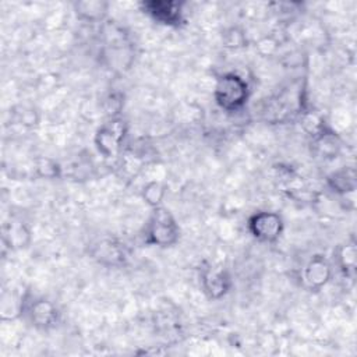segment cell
Here are the masks:
<instances>
[{
    "mask_svg": "<svg viewBox=\"0 0 357 357\" xmlns=\"http://www.w3.org/2000/svg\"><path fill=\"white\" fill-rule=\"evenodd\" d=\"M180 238V227L173 213L163 205L152 208L144 231V241L148 245L167 248Z\"/></svg>",
    "mask_w": 357,
    "mask_h": 357,
    "instance_id": "cell-1",
    "label": "cell"
},
{
    "mask_svg": "<svg viewBox=\"0 0 357 357\" xmlns=\"http://www.w3.org/2000/svg\"><path fill=\"white\" fill-rule=\"evenodd\" d=\"M248 98L250 85L241 75L229 71L218 77L213 89V99L222 110L229 113L238 112L245 106Z\"/></svg>",
    "mask_w": 357,
    "mask_h": 357,
    "instance_id": "cell-2",
    "label": "cell"
},
{
    "mask_svg": "<svg viewBox=\"0 0 357 357\" xmlns=\"http://www.w3.org/2000/svg\"><path fill=\"white\" fill-rule=\"evenodd\" d=\"M127 131L128 124L123 117H110L98 127L93 137L95 148L106 159L117 156L121 152Z\"/></svg>",
    "mask_w": 357,
    "mask_h": 357,
    "instance_id": "cell-3",
    "label": "cell"
},
{
    "mask_svg": "<svg viewBox=\"0 0 357 357\" xmlns=\"http://www.w3.org/2000/svg\"><path fill=\"white\" fill-rule=\"evenodd\" d=\"M21 314L25 315L29 324L39 331L53 329L60 319V311L53 301L31 294L24 297Z\"/></svg>",
    "mask_w": 357,
    "mask_h": 357,
    "instance_id": "cell-4",
    "label": "cell"
},
{
    "mask_svg": "<svg viewBox=\"0 0 357 357\" xmlns=\"http://www.w3.org/2000/svg\"><path fill=\"white\" fill-rule=\"evenodd\" d=\"M250 234L261 243H276L284 230L283 218L272 211H259L248 218Z\"/></svg>",
    "mask_w": 357,
    "mask_h": 357,
    "instance_id": "cell-5",
    "label": "cell"
},
{
    "mask_svg": "<svg viewBox=\"0 0 357 357\" xmlns=\"http://www.w3.org/2000/svg\"><path fill=\"white\" fill-rule=\"evenodd\" d=\"M184 3L174 0H146L139 3V10L155 22L178 28L184 24Z\"/></svg>",
    "mask_w": 357,
    "mask_h": 357,
    "instance_id": "cell-6",
    "label": "cell"
},
{
    "mask_svg": "<svg viewBox=\"0 0 357 357\" xmlns=\"http://www.w3.org/2000/svg\"><path fill=\"white\" fill-rule=\"evenodd\" d=\"M233 286L230 273L225 268H204L201 272V287L208 298L220 300Z\"/></svg>",
    "mask_w": 357,
    "mask_h": 357,
    "instance_id": "cell-7",
    "label": "cell"
},
{
    "mask_svg": "<svg viewBox=\"0 0 357 357\" xmlns=\"http://www.w3.org/2000/svg\"><path fill=\"white\" fill-rule=\"evenodd\" d=\"M332 278V265L324 255H314L303 269L304 286L311 291L321 290Z\"/></svg>",
    "mask_w": 357,
    "mask_h": 357,
    "instance_id": "cell-8",
    "label": "cell"
},
{
    "mask_svg": "<svg viewBox=\"0 0 357 357\" xmlns=\"http://www.w3.org/2000/svg\"><path fill=\"white\" fill-rule=\"evenodd\" d=\"M78 20L85 22H100L106 18L109 3L103 0H84L73 4Z\"/></svg>",
    "mask_w": 357,
    "mask_h": 357,
    "instance_id": "cell-9",
    "label": "cell"
},
{
    "mask_svg": "<svg viewBox=\"0 0 357 357\" xmlns=\"http://www.w3.org/2000/svg\"><path fill=\"white\" fill-rule=\"evenodd\" d=\"M95 258L105 265H121L124 264L127 254L126 248L114 240H103L95 245Z\"/></svg>",
    "mask_w": 357,
    "mask_h": 357,
    "instance_id": "cell-10",
    "label": "cell"
},
{
    "mask_svg": "<svg viewBox=\"0 0 357 357\" xmlns=\"http://www.w3.org/2000/svg\"><path fill=\"white\" fill-rule=\"evenodd\" d=\"M356 170L349 166H344L328 176V185L340 195L353 194L356 190Z\"/></svg>",
    "mask_w": 357,
    "mask_h": 357,
    "instance_id": "cell-11",
    "label": "cell"
},
{
    "mask_svg": "<svg viewBox=\"0 0 357 357\" xmlns=\"http://www.w3.org/2000/svg\"><path fill=\"white\" fill-rule=\"evenodd\" d=\"M336 264L342 273L347 278H354L357 268V247L354 241H347L337 247L335 252Z\"/></svg>",
    "mask_w": 357,
    "mask_h": 357,
    "instance_id": "cell-12",
    "label": "cell"
},
{
    "mask_svg": "<svg viewBox=\"0 0 357 357\" xmlns=\"http://www.w3.org/2000/svg\"><path fill=\"white\" fill-rule=\"evenodd\" d=\"M29 230L21 222H13L3 227V243L11 250L26 247L29 244Z\"/></svg>",
    "mask_w": 357,
    "mask_h": 357,
    "instance_id": "cell-13",
    "label": "cell"
},
{
    "mask_svg": "<svg viewBox=\"0 0 357 357\" xmlns=\"http://www.w3.org/2000/svg\"><path fill=\"white\" fill-rule=\"evenodd\" d=\"M166 185L162 181H149L144 185L142 188V198L144 201L151 206V208H156L160 206L163 202V198L166 195Z\"/></svg>",
    "mask_w": 357,
    "mask_h": 357,
    "instance_id": "cell-14",
    "label": "cell"
},
{
    "mask_svg": "<svg viewBox=\"0 0 357 357\" xmlns=\"http://www.w3.org/2000/svg\"><path fill=\"white\" fill-rule=\"evenodd\" d=\"M223 42L225 46L229 49H238L247 43V38L243 29H240L238 26H231L225 32Z\"/></svg>",
    "mask_w": 357,
    "mask_h": 357,
    "instance_id": "cell-15",
    "label": "cell"
},
{
    "mask_svg": "<svg viewBox=\"0 0 357 357\" xmlns=\"http://www.w3.org/2000/svg\"><path fill=\"white\" fill-rule=\"evenodd\" d=\"M36 170L39 173L40 177H46V178H52V177H57L60 174V167L59 165L47 158H40L38 159V165H36Z\"/></svg>",
    "mask_w": 357,
    "mask_h": 357,
    "instance_id": "cell-16",
    "label": "cell"
}]
</instances>
